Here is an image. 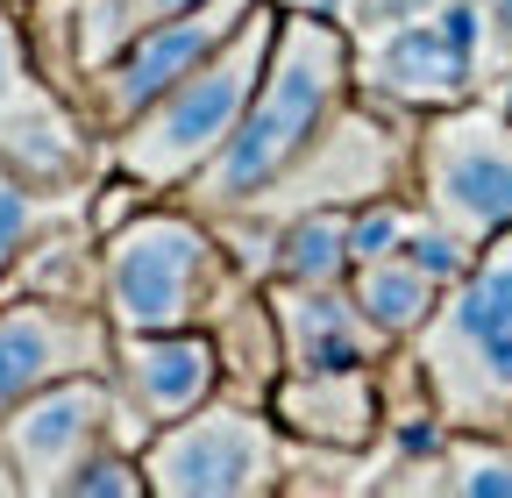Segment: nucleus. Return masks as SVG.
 Listing matches in <instances>:
<instances>
[{"label": "nucleus", "mask_w": 512, "mask_h": 498, "mask_svg": "<svg viewBox=\"0 0 512 498\" xmlns=\"http://www.w3.org/2000/svg\"><path fill=\"white\" fill-rule=\"evenodd\" d=\"M484 65H491V29H484L477 0L413 8L377 43H356V86L384 93L392 107H413V114L470 100L484 86Z\"/></svg>", "instance_id": "1a4fd4ad"}, {"label": "nucleus", "mask_w": 512, "mask_h": 498, "mask_svg": "<svg viewBox=\"0 0 512 498\" xmlns=\"http://www.w3.org/2000/svg\"><path fill=\"white\" fill-rule=\"evenodd\" d=\"M0 498H22V477H15V456H8V442H0Z\"/></svg>", "instance_id": "b1692460"}, {"label": "nucleus", "mask_w": 512, "mask_h": 498, "mask_svg": "<svg viewBox=\"0 0 512 498\" xmlns=\"http://www.w3.org/2000/svg\"><path fill=\"white\" fill-rule=\"evenodd\" d=\"M0 164L29 185H64V193H93L100 171H114L107 136L86 121V107L36 72L22 15L8 0H0Z\"/></svg>", "instance_id": "6e6552de"}, {"label": "nucleus", "mask_w": 512, "mask_h": 498, "mask_svg": "<svg viewBox=\"0 0 512 498\" xmlns=\"http://www.w3.org/2000/svg\"><path fill=\"white\" fill-rule=\"evenodd\" d=\"M477 8H484V29H491V50L512 57V0H477Z\"/></svg>", "instance_id": "5701e85b"}, {"label": "nucleus", "mask_w": 512, "mask_h": 498, "mask_svg": "<svg viewBox=\"0 0 512 498\" xmlns=\"http://www.w3.org/2000/svg\"><path fill=\"white\" fill-rule=\"evenodd\" d=\"M185 8H200V0H79V65H86V79L128 36H143V29H157Z\"/></svg>", "instance_id": "6ab92c4d"}, {"label": "nucleus", "mask_w": 512, "mask_h": 498, "mask_svg": "<svg viewBox=\"0 0 512 498\" xmlns=\"http://www.w3.org/2000/svg\"><path fill=\"white\" fill-rule=\"evenodd\" d=\"M349 292H356V306H363V321L392 342V349H406L420 328H427V314L441 306V278H427L413 257H377V264H356L349 271Z\"/></svg>", "instance_id": "f3484780"}, {"label": "nucleus", "mask_w": 512, "mask_h": 498, "mask_svg": "<svg viewBox=\"0 0 512 498\" xmlns=\"http://www.w3.org/2000/svg\"><path fill=\"white\" fill-rule=\"evenodd\" d=\"M271 420L299 442H328V449H377L384 434V370H285L271 385Z\"/></svg>", "instance_id": "ddd939ff"}, {"label": "nucleus", "mask_w": 512, "mask_h": 498, "mask_svg": "<svg viewBox=\"0 0 512 498\" xmlns=\"http://www.w3.org/2000/svg\"><path fill=\"white\" fill-rule=\"evenodd\" d=\"M249 285L228 235L185 207L178 193H157L100 235V306L114 335L150 328H214V314Z\"/></svg>", "instance_id": "f03ea898"}, {"label": "nucleus", "mask_w": 512, "mask_h": 498, "mask_svg": "<svg viewBox=\"0 0 512 498\" xmlns=\"http://www.w3.org/2000/svg\"><path fill=\"white\" fill-rule=\"evenodd\" d=\"M441 427L505 434L512 427V228L477 242L470 271L441 292L427 328L399 349Z\"/></svg>", "instance_id": "7ed1b4c3"}, {"label": "nucleus", "mask_w": 512, "mask_h": 498, "mask_svg": "<svg viewBox=\"0 0 512 498\" xmlns=\"http://www.w3.org/2000/svg\"><path fill=\"white\" fill-rule=\"evenodd\" d=\"M114 363V321L93 299L0 292V420L57 378Z\"/></svg>", "instance_id": "9b49d317"}, {"label": "nucleus", "mask_w": 512, "mask_h": 498, "mask_svg": "<svg viewBox=\"0 0 512 498\" xmlns=\"http://www.w3.org/2000/svg\"><path fill=\"white\" fill-rule=\"evenodd\" d=\"M264 285H349V207H299L285 221H264Z\"/></svg>", "instance_id": "dca6fc26"}, {"label": "nucleus", "mask_w": 512, "mask_h": 498, "mask_svg": "<svg viewBox=\"0 0 512 498\" xmlns=\"http://www.w3.org/2000/svg\"><path fill=\"white\" fill-rule=\"evenodd\" d=\"M150 498H278L285 484V427L271 406L214 392L143 442Z\"/></svg>", "instance_id": "39448f33"}, {"label": "nucleus", "mask_w": 512, "mask_h": 498, "mask_svg": "<svg viewBox=\"0 0 512 498\" xmlns=\"http://www.w3.org/2000/svg\"><path fill=\"white\" fill-rule=\"evenodd\" d=\"M86 200H93V193H64V185H29L22 171L0 164V285H8L15 257H22V249H29L43 228L79 221V214H86Z\"/></svg>", "instance_id": "a211bd4d"}, {"label": "nucleus", "mask_w": 512, "mask_h": 498, "mask_svg": "<svg viewBox=\"0 0 512 498\" xmlns=\"http://www.w3.org/2000/svg\"><path fill=\"white\" fill-rule=\"evenodd\" d=\"M64 498H150V477H143V449H100L72 470Z\"/></svg>", "instance_id": "4be33fe9"}, {"label": "nucleus", "mask_w": 512, "mask_h": 498, "mask_svg": "<svg viewBox=\"0 0 512 498\" xmlns=\"http://www.w3.org/2000/svg\"><path fill=\"white\" fill-rule=\"evenodd\" d=\"M413 200L456 228L470 249L512 228V100H456L420 114L413 136Z\"/></svg>", "instance_id": "423d86ee"}, {"label": "nucleus", "mask_w": 512, "mask_h": 498, "mask_svg": "<svg viewBox=\"0 0 512 498\" xmlns=\"http://www.w3.org/2000/svg\"><path fill=\"white\" fill-rule=\"evenodd\" d=\"M377 8H392V15H399V8H420V0H377Z\"/></svg>", "instance_id": "393cba45"}, {"label": "nucleus", "mask_w": 512, "mask_h": 498, "mask_svg": "<svg viewBox=\"0 0 512 498\" xmlns=\"http://www.w3.org/2000/svg\"><path fill=\"white\" fill-rule=\"evenodd\" d=\"M356 93V36L342 22H328L320 8H285L278 15V43L271 65L256 79V100L242 114V129L228 136V150L185 185V207H200L207 221H228L242 207H256V193L313 150V136L349 107Z\"/></svg>", "instance_id": "f257e3e1"}, {"label": "nucleus", "mask_w": 512, "mask_h": 498, "mask_svg": "<svg viewBox=\"0 0 512 498\" xmlns=\"http://www.w3.org/2000/svg\"><path fill=\"white\" fill-rule=\"evenodd\" d=\"M207 335H214V356H221V392L264 406L271 385L285 378V342H278V314H271L264 278H249L221 314H214Z\"/></svg>", "instance_id": "2eb2a0df"}, {"label": "nucleus", "mask_w": 512, "mask_h": 498, "mask_svg": "<svg viewBox=\"0 0 512 498\" xmlns=\"http://www.w3.org/2000/svg\"><path fill=\"white\" fill-rule=\"evenodd\" d=\"M114 385L128 392L150 427L207 406L221 392V356L207 328H150V335H114Z\"/></svg>", "instance_id": "f8f14e48"}, {"label": "nucleus", "mask_w": 512, "mask_h": 498, "mask_svg": "<svg viewBox=\"0 0 512 498\" xmlns=\"http://www.w3.org/2000/svg\"><path fill=\"white\" fill-rule=\"evenodd\" d=\"M8 8H22V0H8Z\"/></svg>", "instance_id": "a878e982"}, {"label": "nucleus", "mask_w": 512, "mask_h": 498, "mask_svg": "<svg viewBox=\"0 0 512 498\" xmlns=\"http://www.w3.org/2000/svg\"><path fill=\"white\" fill-rule=\"evenodd\" d=\"M271 314H278V342H285V370H356V363H384V342L349 285H264Z\"/></svg>", "instance_id": "4468645a"}, {"label": "nucleus", "mask_w": 512, "mask_h": 498, "mask_svg": "<svg viewBox=\"0 0 512 498\" xmlns=\"http://www.w3.org/2000/svg\"><path fill=\"white\" fill-rule=\"evenodd\" d=\"M413 228H420V200H413V193H377V200L349 207V257H356V264L399 257Z\"/></svg>", "instance_id": "412c9836"}, {"label": "nucleus", "mask_w": 512, "mask_h": 498, "mask_svg": "<svg viewBox=\"0 0 512 498\" xmlns=\"http://www.w3.org/2000/svg\"><path fill=\"white\" fill-rule=\"evenodd\" d=\"M278 15H285L278 0H264L207 65H192L171 93H157L128 121L121 136H107V164L128 171L136 185H150V193H185V185L228 150V136L242 129V114L256 100V79L271 65V43H278Z\"/></svg>", "instance_id": "20e7f679"}, {"label": "nucleus", "mask_w": 512, "mask_h": 498, "mask_svg": "<svg viewBox=\"0 0 512 498\" xmlns=\"http://www.w3.org/2000/svg\"><path fill=\"white\" fill-rule=\"evenodd\" d=\"M0 442L15 456L22 498H64L72 470L100 449H143L150 420L128 406V392L114 385V370H79V378H57L36 399H22L0 420Z\"/></svg>", "instance_id": "0eeeda50"}, {"label": "nucleus", "mask_w": 512, "mask_h": 498, "mask_svg": "<svg viewBox=\"0 0 512 498\" xmlns=\"http://www.w3.org/2000/svg\"><path fill=\"white\" fill-rule=\"evenodd\" d=\"M441 498H512V427L505 434H463V427H448Z\"/></svg>", "instance_id": "aec40b11"}, {"label": "nucleus", "mask_w": 512, "mask_h": 498, "mask_svg": "<svg viewBox=\"0 0 512 498\" xmlns=\"http://www.w3.org/2000/svg\"><path fill=\"white\" fill-rule=\"evenodd\" d=\"M256 8H264V0H200V8H185V15H171V22L143 29V36H128L86 79V121L100 136H121L157 93H171L192 65H207Z\"/></svg>", "instance_id": "9d476101"}]
</instances>
